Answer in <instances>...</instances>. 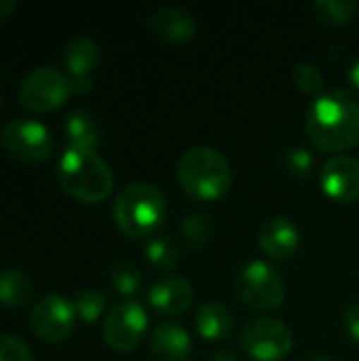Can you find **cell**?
Listing matches in <instances>:
<instances>
[{
  "instance_id": "1",
  "label": "cell",
  "mask_w": 359,
  "mask_h": 361,
  "mask_svg": "<svg viewBox=\"0 0 359 361\" xmlns=\"http://www.w3.org/2000/svg\"><path fill=\"white\" fill-rule=\"evenodd\" d=\"M309 140L330 152H343L359 142V102L345 89L320 93L305 118Z\"/></svg>"
},
{
  "instance_id": "2",
  "label": "cell",
  "mask_w": 359,
  "mask_h": 361,
  "mask_svg": "<svg viewBox=\"0 0 359 361\" xmlns=\"http://www.w3.org/2000/svg\"><path fill=\"white\" fill-rule=\"evenodd\" d=\"M57 178L61 188L83 203L104 201L114 186L110 165L93 148L68 146L57 163Z\"/></svg>"
},
{
  "instance_id": "3",
  "label": "cell",
  "mask_w": 359,
  "mask_h": 361,
  "mask_svg": "<svg viewBox=\"0 0 359 361\" xmlns=\"http://www.w3.org/2000/svg\"><path fill=\"white\" fill-rule=\"evenodd\" d=\"M112 214L125 235L152 237L167 216V199L154 184L131 182L116 195Z\"/></svg>"
},
{
  "instance_id": "4",
  "label": "cell",
  "mask_w": 359,
  "mask_h": 361,
  "mask_svg": "<svg viewBox=\"0 0 359 361\" xmlns=\"http://www.w3.org/2000/svg\"><path fill=\"white\" fill-rule=\"evenodd\" d=\"M233 173L226 157L212 146L188 148L178 161V182L195 199H218L231 186Z\"/></svg>"
},
{
  "instance_id": "5",
  "label": "cell",
  "mask_w": 359,
  "mask_h": 361,
  "mask_svg": "<svg viewBox=\"0 0 359 361\" xmlns=\"http://www.w3.org/2000/svg\"><path fill=\"white\" fill-rule=\"evenodd\" d=\"M235 294L252 309L271 311L284 302L286 281L273 264L252 260L235 275Z\"/></svg>"
},
{
  "instance_id": "6",
  "label": "cell",
  "mask_w": 359,
  "mask_h": 361,
  "mask_svg": "<svg viewBox=\"0 0 359 361\" xmlns=\"http://www.w3.org/2000/svg\"><path fill=\"white\" fill-rule=\"evenodd\" d=\"M241 347L254 360L279 361L292 351L294 334L279 317H252L241 328Z\"/></svg>"
},
{
  "instance_id": "7",
  "label": "cell",
  "mask_w": 359,
  "mask_h": 361,
  "mask_svg": "<svg viewBox=\"0 0 359 361\" xmlns=\"http://www.w3.org/2000/svg\"><path fill=\"white\" fill-rule=\"evenodd\" d=\"M70 93V78L61 70L53 66H40L23 76L17 89V99L32 112H49L59 108Z\"/></svg>"
},
{
  "instance_id": "8",
  "label": "cell",
  "mask_w": 359,
  "mask_h": 361,
  "mask_svg": "<svg viewBox=\"0 0 359 361\" xmlns=\"http://www.w3.org/2000/svg\"><path fill=\"white\" fill-rule=\"evenodd\" d=\"M0 142L4 150L21 163L44 161L49 159L55 146V140L49 127H44L38 121H28V118H13L4 123L0 131Z\"/></svg>"
},
{
  "instance_id": "9",
  "label": "cell",
  "mask_w": 359,
  "mask_h": 361,
  "mask_svg": "<svg viewBox=\"0 0 359 361\" xmlns=\"http://www.w3.org/2000/svg\"><path fill=\"white\" fill-rule=\"evenodd\" d=\"M146 328V309L138 300H123L108 311L102 326V338L112 351L127 353L138 347Z\"/></svg>"
},
{
  "instance_id": "10",
  "label": "cell",
  "mask_w": 359,
  "mask_h": 361,
  "mask_svg": "<svg viewBox=\"0 0 359 361\" xmlns=\"http://www.w3.org/2000/svg\"><path fill=\"white\" fill-rule=\"evenodd\" d=\"M76 317L78 313L74 300L59 294H49L34 305L30 313V326L44 343H63L72 334Z\"/></svg>"
},
{
  "instance_id": "11",
  "label": "cell",
  "mask_w": 359,
  "mask_h": 361,
  "mask_svg": "<svg viewBox=\"0 0 359 361\" xmlns=\"http://www.w3.org/2000/svg\"><path fill=\"white\" fill-rule=\"evenodd\" d=\"M322 190L341 203H351L359 199V161L349 154L332 157L324 163L320 171Z\"/></svg>"
},
{
  "instance_id": "12",
  "label": "cell",
  "mask_w": 359,
  "mask_h": 361,
  "mask_svg": "<svg viewBox=\"0 0 359 361\" xmlns=\"http://www.w3.org/2000/svg\"><path fill=\"white\" fill-rule=\"evenodd\" d=\"M148 302L163 315H180L193 302V286L188 279L178 275L163 277L150 286Z\"/></svg>"
},
{
  "instance_id": "13",
  "label": "cell",
  "mask_w": 359,
  "mask_h": 361,
  "mask_svg": "<svg viewBox=\"0 0 359 361\" xmlns=\"http://www.w3.org/2000/svg\"><path fill=\"white\" fill-rule=\"evenodd\" d=\"M298 241H300L298 226L286 216L269 218L258 233V243L262 252L277 260L292 256L298 247Z\"/></svg>"
},
{
  "instance_id": "14",
  "label": "cell",
  "mask_w": 359,
  "mask_h": 361,
  "mask_svg": "<svg viewBox=\"0 0 359 361\" xmlns=\"http://www.w3.org/2000/svg\"><path fill=\"white\" fill-rule=\"evenodd\" d=\"M193 351V341L186 328L174 322H163L150 334V353L157 361H186Z\"/></svg>"
},
{
  "instance_id": "15",
  "label": "cell",
  "mask_w": 359,
  "mask_h": 361,
  "mask_svg": "<svg viewBox=\"0 0 359 361\" xmlns=\"http://www.w3.org/2000/svg\"><path fill=\"white\" fill-rule=\"evenodd\" d=\"M150 27L165 42H186L195 36L197 23L186 8L176 4H163L152 11Z\"/></svg>"
},
{
  "instance_id": "16",
  "label": "cell",
  "mask_w": 359,
  "mask_h": 361,
  "mask_svg": "<svg viewBox=\"0 0 359 361\" xmlns=\"http://www.w3.org/2000/svg\"><path fill=\"white\" fill-rule=\"evenodd\" d=\"M99 57H102L99 44L87 34L74 36L63 47V63L72 76H89L97 68Z\"/></svg>"
},
{
  "instance_id": "17",
  "label": "cell",
  "mask_w": 359,
  "mask_h": 361,
  "mask_svg": "<svg viewBox=\"0 0 359 361\" xmlns=\"http://www.w3.org/2000/svg\"><path fill=\"white\" fill-rule=\"evenodd\" d=\"M195 326L199 330V334L203 338L209 341H220L224 336L231 334L233 326H235V317L231 313V309L218 300H209L203 302L197 313H195Z\"/></svg>"
},
{
  "instance_id": "18",
  "label": "cell",
  "mask_w": 359,
  "mask_h": 361,
  "mask_svg": "<svg viewBox=\"0 0 359 361\" xmlns=\"http://www.w3.org/2000/svg\"><path fill=\"white\" fill-rule=\"evenodd\" d=\"M63 129H66V137L70 146H76V148H93L102 137V127L97 118L83 108L68 114Z\"/></svg>"
},
{
  "instance_id": "19",
  "label": "cell",
  "mask_w": 359,
  "mask_h": 361,
  "mask_svg": "<svg viewBox=\"0 0 359 361\" xmlns=\"http://www.w3.org/2000/svg\"><path fill=\"white\" fill-rule=\"evenodd\" d=\"M32 294V279L19 269L0 271V302L8 309H21Z\"/></svg>"
},
{
  "instance_id": "20",
  "label": "cell",
  "mask_w": 359,
  "mask_h": 361,
  "mask_svg": "<svg viewBox=\"0 0 359 361\" xmlns=\"http://www.w3.org/2000/svg\"><path fill=\"white\" fill-rule=\"evenodd\" d=\"M180 233L184 241L193 247H203L214 235V222L205 212H190L180 222Z\"/></svg>"
},
{
  "instance_id": "21",
  "label": "cell",
  "mask_w": 359,
  "mask_h": 361,
  "mask_svg": "<svg viewBox=\"0 0 359 361\" xmlns=\"http://www.w3.org/2000/svg\"><path fill=\"white\" fill-rule=\"evenodd\" d=\"M146 258L161 271H171L180 262L178 245L165 235H152L146 243Z\"/></svg>"
},
{
  "instance_id": "22",
  "label": "cell",
  "mask_w": 359,
  "mask_h": 361,
  "mask_svg": "<svg viewBox=\"0 0 359 361\" xmlns=\"http://www.w3.org/2000/svg\"><path fill=\"white\" fill-rule=\"evenodd\" d=\"M358 0H315L313 2V11L317 13V17L330 25L347 23L358 11Z\"/></svg>"
},
{
  "instance_id": "23",
  "label": "cell",
  "mask_w": 359,
  "mask_h": 361,
  "mask_svg": "<svg viewBox=\"0 0 359 361\" xmlns=\"http://www.w3.org/2000/svg\"><path fill=\"white\" fill-rule=\"evenodd\" d=\"M74 307L83 322L93 324L95 319H99V315L106 309V296L95 288H83L74 296Z\"/></svg>"
},
{
  "instance_id": "24",
  "label": "cell",
  "mask_w": 359,
  "mask_h": 361,
  "mask_svg": "<svg viewBox=\"0 0 359 361\" xmlns=\"http://www.w3.org/2000/svg\"><path fill=\"white\" fill-rule=\"evenodd\" d=\"M292 80L296 82V87L305 93H324V72L320 70V66H315L313 61H300L294 66L292 70Z\"/></svg>"
},
{
  "instance_id": "25",
  "label": "cell",
  "mask_w": 359,
  "mask_h": 361,
  "mask_svg": "<svg viewBox=\"0 0 359 361\" xmlns=\"http://www.w3.org/2000/svg\"><path fill=\"white\" fill-rule=\"evenodd\" d=\"M110 283H112V288L116 292H121L125 296H131L142 286V273L131 262H118L110 271Z\"/></svg>"
},
{
  "instance_id": "26",
  "label": "cell",
  "mask_w": 359,
  "mask_h": 361,
  "mask_svg": "<svg viewBox=\"0 0 359 361\" xmlns=\"http://www.w3.org/2000/svg\"><path fill=\"white\" fill-rule=\"evenodd\" d=\"M0 361H32V349L13 334H0Z\"/></svg>"
},
{
  "instance_id": "27",
  "label": "cell",
  "mask_w": 359,
  "mask_h": 361,
  "mask_svg": "<svg viewBox=\"0 0 359 361\" xmlns=\"http://www.w3.org/2000/svg\"><path fill=\"white\" fill-rule=\"evenodd\" d=\"M313 154L307 150V148H292V150H288V154H286V159H284V165H286V169L292 173V176H298V178H303V176H309L311 173V169H313Z\"/></svg>"
},
{
  "instance_id": "28",
  "label": "cell",
  "mask_w": 359,
  "mask_h": 361,
  "mask_svg": "<svg viewBox=\"0 0 359 361\" xmlns=\"http://www.w3.org/2000/svg\"><path fill=\"white\" fill-rule=\"evenodd\" d=\"M343 324H345V330L349 332V336L359 343V302H353L345 309Z\"/></svg>"
},
{
  "instance_id": "29",
  "label": "cell",
  "mask_w": 359,
  "mask_h": 361,
  "mask_svg": "<svg viewBox=\"0 0 359 361\" xmlns=\"http://www.w3.org/2000/svg\"><path fill=\"white\" fill-rule=\"evenodd\" d=\"M70 87H72V93L83 95V93L93 89V80H91V76H72L70 78Z\"/></svg>"
},
{
  "instance_id": "30",
  "label": "cell",
  "mask_w": 359,
  "mask_h": 361,
  "mask_svg": "<svg viewBox=\"0 0 359 361\" xmlns=\"http://www.w3.org/2000/svg\"><path fill=\"white\" fill-rule=\"evenodd\" d=\"M205 361H239V357L231 349H216V351L209 353V357Z\"/></svg>"
},
{
  "instance_id": "31",
  "label": "cell",
  "mask_w": 359,
  "mask_h": 361,
  "mask_svg": "<svg viewBox=\"0 0 359 361\" xmlns=\"http://www.w3.org/2000/svg\"><path fill=\"white\" fill-rule=\"evenodd\" d=\"M17 8V2L15 0H0V21L11 17Z\"/></svg>"
},
{
  "instance_id": "32",
  "label": "cell",
  "mask_w": 359,
  "mask_h": 361,
  "mask_svg": "<svg viewBox=\"0 0 359 361\" xmlns=\"http://www.w3.org/2000/svg\"><path fill=\"white\" fill-rule=\"evenodd\" d=\"M349 80H351L353 87H358L359 89V59L349 68Z\"/></svg>"
},
{
  "instance_id": "33",
  "label": "cell",
  "mask_w": 359,
  "mask_h": 361,
  "mask_svg": "<svg viewBox=\"0 0 359 361\" xmlns=\"http://www.w3.org/2000/svg\"><path fill=\"white\" fill-rule=\"evenodd\" d=\"M307 361H332V360H330L328 355H324V353H313V355H311Z\"/></svg>"
},
{
  "instance_id": "34",
  "label": "cell",
  "mask_w": 359,
  "mask_h": 361,
  "mask_svg": "<svg viewBox=\"0 0 359 361\" xmlns=\"http://www.w3.org/2000/svg\"><path fill=\"white\" fill-rule=\"evenodd\" d=\"M0 99H2V97H0Z\"/></svg>"
}]
</instances>
